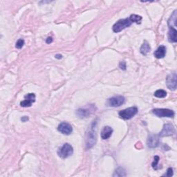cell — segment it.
Returning <instances> with one entry per match:
<instances>
[{
    "label": "cell",
    "mask_w": 177,
    "mask_h": 177,
    "mask_svg": "<svg viewBox=\"0 0 177 177\" xmlns=\"http://www.w3.org/2000/svg\"><path fill=\"white\" fill-rule=\"evenodd\" d=\"M97 141V133H96V122L92 123L86 133L85 142L86 149H90L94 147Z\"/></svg>",
    "instance_id": "obj_1"
},
{
    "label": "cell",
    "mask_w": 177,
    "mask_h": 177,
    "mask_svg": "<svg viewBox=\"0 0 177 177\" xmlns=\"http://www.w3.org/2000/svg\"><path fill=\"white\" fill-rule=\"evenodd\" d=\"M96 109H97L95 105H88L84 107L78 109L75 114L80 119H85V118H88L94 114L96 111Z\"/></svg>",
    "instance_id": "obj_2"
},
{
    "label": "cell",
    "mask_w": 177,
    "mask_h": 177,
    "mask_svg": "<svg viewBox=\"0 0 177 177\" xmlns=\"http://www.w3.org/2000/svg\"><path fill=\"white\" fill-rule=\"evenodd\" d=\"M74 153V149L69 143H65L58 151V156L62 159H66L71 156Z\"/></svg>",
    "instance_id": "obj_3"
},
{
    "label": "cell",
    "mask_w": 177,
    "mask_h": 177,
    "mask_svg": "<svg viewBox=\"0 0 177 177\" xmlns=\"http://www.w3.org/2000/svg\"><path fill=\"white\" fill-rule=\"evenodd\" d=\"M132 22H131L130 18H126L120 19L113 26V30L114 33H119L124 30L126 28L130 26Z\"/></svg>",
    "instance_id": "obj_4"
},
{
    "label": "cell",
    "mask_w": 177,
    "mask_h": 177,
    "mask_svg": "<svg viewBox=\"0 0 177 177\" xmlns=\"http://www.w3.org/2000/svg\"><path fill=\"white\" fill-rule=\"evenodd\" d=\"M138 113V109L135 107H130L123 110L120 111L119 114L120 118H122L123 119L125 120H130L132 119L134 116H136Z\"/></svg>",
    "instance_id": "obj_5"
},
{
    "label": "cell",
    "mask_w": 177,
    "mask_h": 177,
    "mask_svg": "<svg viewBox=\"0 0 177 177\" xmlns=\"http://www.w3.org/2000/svg\"><path fill=\"white\" fill-rule=\"evenodd\" d=\"M152 113L159 118H173L175 116V112L168 109H155L152 110Z\"/></svg>",
    "instance_id": "obj_6"
},
{
    "label": "cell",
    "mask_w": 177,
    "mask_h": 177,
    "mask_svg": "<svg viewBox=\"0 0 177 177\" xmlns=\"http://www.w3.org/2000/svg\"><path fill=\"white\" fill-rule=\"evenodd\" d=\"M125 98L122 95H118V96L112 97L107 100V104L108 106L113 107H120L125 103Z\"/></svg>",
    "instance_id": "obj_7"
},
{
    "label": "cell",
    "mask_w": 177,
    "mask_h": 177,
    "mask_svg": "<svg viewBox=\"0 0 177 177\" xmlns=\"http://www.w3.org/2000/svg\"><path fill=\"white\" fill-rule=\"evenodd\" d=\"M176 79L177 76L175 72L167 75L166 78V85L168 89L172 90V91H175L177 86Z\"/></svg>",
    "instance_id": "obj_8"
},
{
    "label": "cell",
    "mask_w": 177,
    "mask_h": 177,
    "mask_svg": "<svg viewBox=\"0 0 177 177\" xmlns=\"http://www.w3.org/2000/svg\"><path fill=\"white\" fill-rule=\"evenodd\" d=\"M175 134V129L174 126L171 124H165L163 126L162 131L159 134L160 137L170 136Z\"/></svg>",
    "instance_id": "obj_9"
},
{
    "label": "cell",
    "mask_w": 177,
    "mask_h": 177,
    "mask_svg": "<svg viewBox=\"0 0 177 177\" xmlns=\"http://www.w3.org/2000/svg\"><path fill=\"white\" fill-rule=\"evenodd\" d=\"M160 144V136L159 135H151L149 136L147 145V147L150 148H156L158 147Z\"/></svg>",
    "instance_id": "obj_10"
},
{
    "label": "cell",
    "mask_w": 177,
    "mask_h": 177,
    "mask_svg": "<svg viewBox=\"0 0 177 177\" xmlns=\"http://www.w3.org/2000/svg\"><path fill=\"white\" fill-rule=\"evenodd\" d=\"M35 102V94H29L25 95L24 100L22 101L20 105L23 107H29L32 106V104Z\"/></svg>",
    "instance_id": "obj_11"
},
{
    "label": "cell",
    "mask_w": 177,
    "mask_h": 177,
    "mask_svg": "<svg viewBox=\"0 0 177 177\" xmlns=\"http://www.w3.org/2000/svg\"><path fill=\"white\" fill-rule=\"evenodd\" d=\"M58 130L64 135H70L73 131V127L69 123H62L59 125Z\"/></svg>",
    "instance_id": "obj_12"
},
{
    "label": "cell",
    "mask_w": 177,
    "mask_h": 177,
    "mask_svg": "<svg viewBox=\"0 0 177 177\" xmlns=\"http://www.w3.org/2000/svg\"><path fill=\"white\" fill-rule=\"evenodd\" d=\"M112 133H113L112 128L109 127V126H105V127L103 129L102 131H101V138H102L103 140L108 139L111 137Z\"/></svg>",
    "instance_id": "obj_13"
},
{
    "label": "cell",
    "mask_w": 177,
    "mask_h": 177,
    "mask_svg": "<svg viewBox=\"0 0 177 177\" xmlns=\"http://www.w3.org/2000/svg\"><path fill=\"white\" fill-rule=\"evenodd\" d=\"M166 54V47L165 46H159L156 50L154 52V56L158 59H161L165 57Z\"/></svg>",
    "instance_id": "obj_14"
},
{
    "label": "cell",
    "mask_w": 177,
    "mask_h": 177,
    "mask_svg": "<svg viewBox=\"0 0 177 177\" xmlns=\"http://www.w3.org/2000/svg\"><path fill=\"white\" fill-rule=\"evenodd\" d=\"M176 34L177 31L175 28L170 27L169 32H168V39H169L170 42H176Z\"/></svg>",
    "instance_id": "obj_15"
},
{
    "label": "cell",
    "mask_w": 177,
    "mask_h": 177,
    "mask_svg": "<svg viewBox=\"0 0 177 177\" xmlns=\"http://www.w3.org/2000/svg\"><path fill=\"white\" fill-rule=\"evenodd\" d=\"M176 17H177V10H175L172 13V15H171L170 18L168 20V26L170 27L175 28L176 27Z\"/></svg>",
    "instance_id": "obj_16"
},
{
    "label": "cell",
    "mask_w": 177,
    "mask_h": 177,
    "mask_svg": "<svg viewBox=\"0 0 177 177\" xmlns=\"http://www.w3.org/2000/svg\"><path fill=\"white\" fill-rule=\"evenodd\" d=\"M150 50H151V47L150 46V44L147 43V41L144 42V43L143 44V45L140 49V53H141L143 55H147V53L150 51Z\"/></svg>",
    "instance_id": "obj_17"
},
{
    "label": "cell",
    "mask_w": 177,
    "mask_h": 177,
    "mask_svg": "<svg viewBox=\"0 0 177 177\" xmlns=\"http://www.w3.org/2000/svg\"><path fill=\"white\" fill-rule=\"evenodd\" d=\"M130 19L132 23H136V24H140L141 23L142 21V17L138 15H135V14H133L130 17Z\"/></svg>",
    "instance_id": "obj_18"
},
{
    "label": "cell",
    "mask_w": 177,
    "mask_h": 177,
    "mask_svg": "<svg viewBox=\"0 0 177 177\" xmlns=\"http://www.w3.org/2000/svg\"><path fill=\"white\" fill-rule=\"evenodd\" d=\"M166 95H167V92L165 91V90H163V89L157 90V91L154 93V96L156 98H163L166 97Z\"/></svg>",
    "instance_id": "obj_19"
},
{
    "label": "cell",
    "mask_w": 177,
    "mask_h": 177,
    "mask_svg": "<svg viewBox=\"0 0 177 177\" xmlns=\"http://www.w3.org/2000/svg\"><path fill=\"white\" fill-rule=\"evenodd\" d=\"M126 175V172L125 170L123 169V168L121 167H119L118 168V169L115 171V172L114 174V176H125Z\"/></svg>",
    "instance_id": "obj_20"
},
{
    "label": "cell",
    "mask_w": 177,
    "mask_h": 177,
    "mask_svg": "<svg viewBox=\"0 0 177 177\" xmlns=\"http://www.w3.org/2000/svg\"><path fill=\"white\" fill-rule=\"evenodd\" d=\"M159 160H160V158H159V156H154V161L152 163V167H153V169L154 170H157L159 169V167H158V163L159 161Z\"/></svg>",
    "instance_id": "obj_21"
},
{
    "label": "cell",
    "mask_w": 177,
    "mask_h": 177,
    "mask_svg": "<svg viewBox=\"0 0 177 177\" xmlns=\"http://www.w3.org/2000/svg\"><path fill=\"white\" fill-rule=\"evenodd\" d=\"M24 43L25 42H24V40H23V39H19V40H18V42H16L15 47L18 49H21L24 46Z\"/></svg>",
    "instance_id": "obj_22"
},
{
    "label": "cell",
    "mask_w": 177,
    "mask_h": 177,
    "mask_svg": "<svg viewBox=\"0 0 177 177\" xmlns=\"http://www.w3.org/2000/svg\"><path fill=\"white\" fill-rule=\"evenodd\" d=\"M174 175V172H173V169L172 167H170V168H168L167 170V172L165 174V175H163V176H167V177H171V176H172Z\"/></svg>",
    "instance_id": "obj_23"
},
{
    "label": "cell",
    "mask_w": 177,
    "mask_h": 177,
    "mask_svg": "<svg viewBox=\"0 0 177 177\" xmlns=\"http://www.w3.org/2000/svg\"><path fill=\"white\" fill-rule=\"evenodd\" d=\"M119 66H120V68L122 70H126V68H127V66H126L125 62H124V61L121 62L120 63Z\"/></svg>",
    "instance_id": "obj_24"
},
{
    "label": "cell",
    "mask_w": 177,
    "mask_h": 177,
    "mask_svg": "<svg viewBox=\"0 0 177 177\" xmlns=\"http://www.w3.org/2000/svg\"><path fill=\"white\" fill-rule=\"evenodd\" d=\"M53 42V38L51 37H49L46 40V42L47 44H50V43H51Z\"/></svg>",
    "instance_id": "obj_25"
},
{
    "label": "cell",
    "mask_w": 177,
    "mask_h": 177,
    "mask_svg": "<svg viewBox=\"0 0 177 177\" xmlns=\"http://www.w3.org/2000/svg\"><path fill=\"white\" fill-rule=\"evenodd\" d=\"M22 122H26L27 120H29V117H27V116H24V117H22Z\"/></svg>",
    "instance_id": "obj_26"
},
{
    "label": "cell",
    "mask_w": 177,
    "mask_h": 177,
    "mask_svg": "<svg viewBox=\"0 0 177 177\" xmlns=\"http://www.w3.org/2000/svg\"><path fill=\"white\" fill-rule=\"evenodd\" d=\"M55 58H57V59H61L62 58V56L61 54H57V55H55Z\"/></svg>",
    "instance_id": "obj_27"
}]
</instances>
